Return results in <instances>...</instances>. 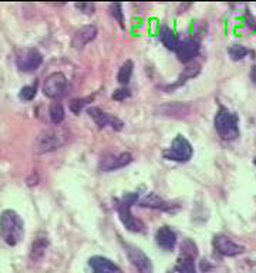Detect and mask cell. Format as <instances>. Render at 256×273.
Segmentation results:
<instances>
[{"mask_svg": "<svg viewBox=\"0 0 256 273\" xmlns=\"http://www.w3.org/2000/svg\"><path fill=\"white\" fill-rule=\"evenodd\" d=\"M92 100V97H86V98H74L70 101V104H69V109L74 114H80L83 109L90 103Z\"/></svg>", "mask_w": 256, "mask_h": 273, "instance_id": "cb8c5ba5", "label": "cell"}, {"mask_svg": "<svg viewBox=\"0 0 256 273\" xmlns=\"http://www.w3.org/2000/svg\"><path fill=\"white\" fill-rule=\"evenodd\" d=\"M49 248V239L46 237H38L35 239V242L32 243V249H30V259L36 263L38 260L43 259V256L46 254Z\"/></svg>", "mask_w": 256, "mask_h": 273, "instance_id": "ac0fdd59", "label": "cell"}, {"mask_svg": "<svg viewBox=\"0 0 256 273\" xmlns=\"http://www.w3.org/2000/svg\"><path fill=\"white\" fill-rule=\"evenodd\" d=\"M132 72H134V63L131 60H127L118 70V74H117V80L120 84H128L129 80H131V75H132Z\"/></svg>", "mask_w": 256, "mask_h": 273, "instance_id": "44dd1931", "label": "cell"}, {"mask_svg": "<svg viewBox=\"0 0 256 273\" xmlns=\"http://www.w3.org/2000/svg\"><path fill=\"white\" fill-rule=\"evenodd\" d=\"M140 206L143 208H151V209H161V211H171L172 209V205L165 202L163 198H160L157 194L154 192H149L146 194L144 198L140 200Z\"/></svg>", "mask_w": 256, "mask_h": 273, "instance_id": "2e32d148", "label": "cell"}, {"mask_svg": "<svg viewBox=\"0 0 256 273\" xmlns=\"http://www.w3.org/2000/svg\"><path fill=\"white\" fill-rule=\"evenodd\" d=\"M254 164H255V165H256V158H255V160H254Z\"/></svg>", "mask_w": 256, "mask_h": 273, "instance_id": "4dcf8cb0", "label": "cell"}, {"mask_svg": "<svg viewBox=\"0 0 256 273\" xmlns=\"http://www.w3.org/2000/svg\"><path fill=\"white\" fill-rule=\"evenodd\" d=\"M67 87V77L63 73L50 74L43 83V94L49 98H58L64 94Z\"/></svg>", "mask_w": 256, "mask_h": 273, "instance_id": "52a82bcc", "label": "cell"}, {"mask_svg": "<svg viewBox=\"0 0 256 273\" xmlns=\"http://www.w3.org/2000/svg\"><path fill=\"white\" fill-rule=\"evenodd\" d=\"M200 50H201V46L194 38H186L183 41H180L178 49H177L178 60L181 63H189L200 55Z\"/></svg>", "mask_w": 256, "mask_h": 273, "instance_id": "4fadbf2b", "label": "cell"}, {"mask_svg": "<svg viewBox=\"0 0 256 273\" xmlns=\"http://www.w3.org/2000/svg\"><path fill=\"white\" fill-rule=\"evenodd\" d=\"M161 40H163V44H164L168 50H175V52H177L180 41H178V38L175 36V33H174L169 27H164V29H163Z\"/></svg>", "mask_w": 256, "mask_h": 273, "instance_id": "ffe728a7", "label": "cell"}, {"mask_svg": "<svg viewBox=\"0 0 256 273\" xmlns=\"http://www.w3.org/2000/svg\"><path fill=\"white\" fill-rule=\"evenodd\" d=\"M69 141V132L60 126L46 128L36 137L35 141V151L37 154H46L52 152L63 146H66Z\"/></svg>", "mask_w": 256, "mask_h": 273, "instance_id": "7a4b0ae2", "label": "cell"}, {"mask_svg": "<svg viewBox=\"0 0 256 273\" xmlns=\"http://www.w3.org/2000/svg\"><path fill=\"white\" fill-rule=\"evenodd\" d=\"M201 72V66L200 64H189V66H186L185 69H183V73H181V75L178 77V81L177 83H174L169 89L171 90H174V89H177V87H180L181 84H183L188 78H192V77H197L198 74Z\"/></svg>", "mask_w": 256, "mask_h": 273, "instance_id": "d6986e66", "label": "cell"}, {"mask_svg": "<svg viewBox=\"0 0 256 273\" xmlns=\"http://www.w3.org/2000/svg\"><path fill=\"white\" fill-rule=\"evenodd\" d=\"M0 232L3 240L9 246H16L24 237V223L16 211L6 209L1 214Z\"/></svg>", "mask_w": 256, "mask_h": 273, "instance_id": "6da1fadb", "label": "cell"}, {"mask_svg": "<svg viewBox=\"0 0 256 273\" xmlns=\"http://www.w3.org/2000/svg\"><path fill=\"white\" fill-rule=\"evenodd\" d=\"M215 129L225 141H235L239 137L238 115L225 107H220L214 120Z\"/></svg>", "mask_w": 256, "mask_h": 273, "instance_id": "277c9868", "label": "cell"}, {"mask_svg": "<svg viewBox=\"0 0 256 273\" xmlns=\"http://www.w3.org/2000/svg\"><path fill=\"white\" fill-rule=\"evenodd\" d=\"M111 15L118 20L121 26H124V18H123V10H121V3H111L110 4Z\"/></svg>", "mask_w": 256, "mask_h": 273, "instance_id": "4316f807", "label": "cell"}, {"mask_svg": "<svg viewBox=\"0 0 256 273\" xmlns=\"http://www.w3.org/2000/svg\"><path fill=\"white\" fill-rule=\"evenodd\" d=\"M251 78L254 80V83L256 84V66H254V69H252V72H251Z\"/></svg>", "mask_w": 256, "mask_h": 273, "instance_id": "f546056e", "label": "cell"}, {"mask_svg": "<svg viewBox=\"0 0 256 273\" xmlns=\"http://www.w3.org/2000/svg\"><path fill=\"white\" fill-rule=\"evenodd\" d=\"M49 114H50V120H52V123L55 126H60L64 121V117H66L64 109H63V106L60 103H53L50 106Z\"/></svg>", "mask_w": 256, "mask_h": 273, "instance_id": "7402d4cb", "label": "cell"}, {"mask_svg": "<svg viewBox=\"0 0 256 273\" xmlns=\"http://www.w3.org/2000/svg\"><path fill=\"white\" fill-rule=\"evenodd\" d=\"M87 112H89V115L94 120V123L98 126V128H104L107 127V126H110L114 131H121L124 128V123L120 118L107 114L106 111H103V109H98V107H90V109H87Z\"/></svg>", "mask_w": 256, "mask_h": 273, "instance_id": "30bf717a", "label": "cell"}, {"mask_svg": "<svg viewBox=\"0 0 256 273\" xmlns=\"http://www.w3.org/2000/svg\"><path fill=\"white\" fill-rule=\"evenodd\" d=\"M97 37V27L94 24H87L75 30L72 38V47L75 50L84 49L90 41H92Z\"/></svg>", "mask_w": 256, "mask_h": 273, "instance_id": "7c38bea8", "label": "cell"}, {"mask_svg": "<svg viewBox=\"0 0 256 273\" xmlns=\"http://www.w3.org/2000/svg\"><path fill=\"white\" fill-rule=\"evenodd\" d=\"M189 106L181 104V103H171V104H165L163 107H160V112L163 115L168 117H174V118H183L189 114Z\"/></svg>", "mask_w": 256, "mask_h": 273, "instance_id": "e0dca14e", "label": "cell"}, {"mask_svg": "<svg viewBox=\"0 0 256 273\" xmlns=\"http://www.w3.org/2000/svg\"><path fill=\"white\" fill-rule=\"evenodd\" d=\"M178 273H197L195 271V263H194V257L189 256H181L178 260Z\"/></svg>", "mask_w": 256, "mask_h": 273, "instance_id": "603a6c76", "label": "cell"}, {"mask_svg": "<svg viewBox=\"0 0 256 273\" xmlns=\"http://www.w3.org/2000/svg\"><path fill=\"white\" fill-rule=\"evenodd\" d=\"M43 63V55L35 47H24L18 49L16 53V66L23 73H32Z\"/></svg>", "mask_w": 256, "mask_h": 273, "instance_id": "8992f818", "label": "cell"}, {"mask_svg": "<svg viewBox=\"0 0 256 273\" xmlns=\"http://www.w3.org/2000/svg\"><path fill=\"white\" fill-rule=\"evenodd\" d=\"M92 273H123V271L110 259L103 256H92L89 260Z\"/></svg>", "mask_w": 256, "mask_h": 273, "instance_id": "9a60e30c", "label": "cell"}, {"mask_svg": "<svg viewBox=\"0 0 256 273\" xmlns=\"http://www.w3.org/2000/svg\"><path fill=\"white\" fill-rule=\"evenodd\" d=\"M157 245L164 251H172L177 246V234L169 226H161L155 234Z\"/></svg>", "mask_w": 256, "mask_h": 273, "instance_id": "5bb4252c", "label": "cell"}, {"mask_svg": "<svg viewBox=\"0 0 256 273\" xmlns=\"http://www.w3.org/2000/svg\"><path fill=\"white\" fill-rule=\"evenodd\" d=\"M78 10H81L84 15H92L95 12V4L94 3H75L74 4Z\"/></svg>", "mask_w": 256, "mask_h": 273, "instance_id": "f1b7e54d", "label": "cell"}, {"mask_svg": "<svg viewBox=\"0 0 256 273\" xmlns=\"http://www.w3.org/2000/svg\"><path fill=\"white\" fill-rule=\"evenodd\" d=\"M132 163V155L129 152H121V154H107L104 157H101L98 168L103 172H110V171H115L120 168H124L128 164Z\"/></svg>", "mask_w": 256, "mask_h": 273, "instance_id": "9c48e42d", "label": "cell"}, {"mask_svg": "<svg viewBox=\"0 0 256 273\" xmlns=\"http://www.w3.org/2000/svg\"><path fill=\"white\" fill-rule=\"evenodd\" d=\"M131 95V91L128 90V89H117V90L112 92V100H115V101H123V100H126Z\"/></svg>", "mask_w": 256, "mask_h": 273, "instance_id": "83f0119b", "label": "cell"}, {"mask_svg": "<svg viewBox=\"0 0 256 273\" xmlns=\"http://www.w3.org/2000/svg\"><path fill=\"white\" fill-rule=\"evenodd\" d=\"M37 94V83H35L33 86H26L23 87L20 92H18V98L23 101H32Z\"/></svg>", "mask_w": 256, "mask_h": 273, "instance_id": "484cf974", "label": "cell"}, {"mask_svg": "<svg viewBox=\"0 0 256 273\" xmlns=\"http://www.w3.org/2000/svg\"><path fill=\"white\" fill-rule=\"evenodd\" d=\"M137 200H138V194H126L121 200H115V208L120 220L123 222L126 229L134 234H141L146 229L144 222L131 214V206Z\"/></svg>", "mask_w": 256, "mask_h": 273, "instance_id": "3957f363", "label": "cell"}, {"mask_svg": "<svg viewBox=\"0 0 256 273\" xmlns=\"http://www.w3.org/2000/svg\"><path fill=\"white\" fill-rule=\"evenodd\" d=\"M248 55H249V50L246 47L240 46V44H234V46L229 47V55H231V58L234 61L242 60L243 57H246Z\"/></svg>", "mask_w": 256, "mask_h": 273, "instance_id": "d4e9b609", "label": "cell"}, {"mask_svg": "<svg viewBox=\"0 0 256 273\" xmlns=\"http://www.w3.org/2000/svg\"><path fill=\"white\" fill-rule=\"evenodd\" d=\"M126 252H127L128 259L131 262V265L137 269L138 273H152L154 271V266H152V262L148 256L137 246L134 245H129L126 243Z\"/></svg>", "mask_w": 256, "mask_h": 273, "instance_id": "ba28073f", "label": "cell"}, {"mask_svg": "<svg viewBox=\"0 0 256 273\" xmlns=\"http://www.w3.org/2000/svg\"><path fill=\"white\" fill-rule=\"evenodd\" d=\"M192 154L194 148L183 135H177L171 146L164 151L165 158L174 163H188L192 158Z\"/></svg>", "mask_w": 256, "mask_h": 273, "instance_id": "5b68a950", "label": "cell"}, {"mask_svg": "<svg viewBox=\"0 0 256 273\" xmlns=\"http://www.w3.org/2000/svg\"><path fill=\"white\" fill-rule=\"evenodd\" d=\"M215 251L222 256H238L245 252V248L242 245H239L237 242H234L231 237L226 235H217L212 240Z\"/></svg>", "mask_w": 256, "mask_h": 273, "instance_id": "8fae6325", "label": "cell"}]
</instances>
